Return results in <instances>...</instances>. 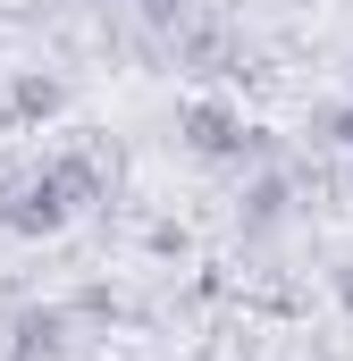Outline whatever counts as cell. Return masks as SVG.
<instances>
[{"instance_id":"3","label":"cell","mask_w":353,"mask_h":361,"mask_svg":"<svg viewBox=\"0 0 353 361\" xmlns=\"http://www.w3.org/2000/svg\"><path fill=\"white\" fill-rule=\"evenodd\" d=\"M345 269H353V261H345ZM345 302H353V277H345Z\"/></svg>"},{"instance_id":"1","label":"cell","mask_w":353,"mask_h":361,"mask_svg":"<svg viewBox=\"0 0 353 361\" xmlns=\"http://www.w3.org/2000/svg\"><path fill=\"white\" fill-rule=\"evenodd\" d=\"M185 135H193V152H236L244 126H236L227 101H193V109H185Z\"/></svg>"},{"instance_id":"2","label":"cell","mask_w":353,"mask_h":361,"mask_svg":"<svg viewBox=\"0 0 353 361\" xmlns=\"http://www.w3.org/2000/svg\"><path fill=\"white\" fill-rule=\"evenodd\" d=\"M51 109H59V85L51 76H25L17 85V118H51Z\"/></svg>"}]
</instances>
